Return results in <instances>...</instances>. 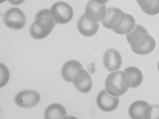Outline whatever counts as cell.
I'll list each match as a JSON object with an SVG mask.
<instances>
[{
    "instance_id": "22",
    "label": "cell",
    "mask_w": 159,
    "mask_h": 119,
    "mask_svg": "<svg viewBox=\"0 0 159 119\" xmlns=\"http://www.w3.org/2000/svg\"><path fill=\"white\" fill-rule=\"evenodd\" d=\"M143 13L150 16H154L159 13V0H155L154 5L148 10L143 11Z\"/></svg>"
},
{
    "instance_id": "24",
    "label": "cell",
    "mask_w": 159,
    "mask_h": 119,
    "mask_svg": "<svg viewBox=\"0 0 159 119\" xmlns=\"http://www.w3.org/2000/svg\"><path fill=\"white\" fill-rule=\"evenodd\" d=\"M94 1H95L96 2H98V3H100V4H103V5H105V4L107 3V2L109 1V0H94Z\"/></svg>"
},
{
    "instance_id": "9",
    "label": "cell",
    "mask_w": 159,
    "mask_h": 119,
    "mask_svg": "<svg viewBox=\"0 0 159 119\" xmlns=\"http://www.w3.org/2000/svg\"><path fill=\"white\" fill-rule=\"evenodd\" d=\"M40 94L34 90H24L18 93L15 97V103L20 108H33L40 101Z\"/></svg>"
},
{
    "instance_id": "5",
    "label": "cell",
    "mask_w": 159,
    "mask_h": 119,
    "mask_svg": "<svg viewBox=\"0 0 159 119\" xmlns=\"http://www.w3.org/2000/svg\"><path fill=\"white\" fill-rule=\"evenodd\" d=\"M3 22L9 28L20 30L25 26L27 19L22 10L13 7L6 12L3 16Z\"/></svg>"
},
{
    "instance_id": "11",
    "label": "cell",
    "mask_w": 159,
    "mask_h": 119,
    "mask_svg": "<svg viewBox=\"0 0 159 119\" xmlns=\"http://www.w3.org/2000/svg\"><path fill=\"white\" fill-rule=\"evenodd\" d=\"M122 56L115 48H110L105 52L103 56V64L106 70L109 72L117 71L122 65Z\"/></svg>"
},
{
    "instance_id": "12",
    "label": "cell",
    "mask_w": 159,
    "mask_h": 119,
    "mask_svg": "<svg viewBox=\"0 0 159 119\" xmlns=\"http://www.w3.org/2000/svg\"><path fill=\"white\" fill-rule=\"evenodd\" d=\"M99 23L94 22L88 19L85 14L81 16L77 22V29L83 36L92 37L98 33L99 30Z\"/></svg>"
},
{
    "instance_id": "18",
    "label": "cell",
    "mask_w": 159,
    "mask_h": 119,
    "mask_svg": "<svg viewBox=\"0 0 159 119\" xmlns=\"http://www.w3.org/2000/svg\"><path fill=\"white\" fill-rule=\"evenodd\" d=\"M148 33V31L144 27H143V26L141 25H139V24H137L136 27H134V30L126 35V41H127L128 43L129 44L131 42V41H133L134 38L138 37L139 35L142 34V33Z\"/></svg>"
},
{
    "instance_id": "19",
    "label": "cell",
    "mask_w": 159,
    "mask_h": 119,
    "mask_svg": "<svg viewBox=\"0 0 159 119\" xmlns=\"http://www.w3.org/2000/svg\"><path fill=\"white\" fill-rule=\"evenodd\" d=\"M10 79V71L3 64L0 65V87L2 88L7 84Z\"/></svg>"
},
{
    "instance_id": "6",
    "label": "cell",
    "mask_w": 159,
    "mask_h": 119,
    "mask_svg": "<svg viewBox=\"0 0 159 119\" xmlns=\"http://www.w3.org/2000/svg\"><path fill=\"white\" fill-rule=\"evenodd\" d=\"M126 13L116 7H110L107 10L106 16L102 20V24L107 29L116 30L121 25L126 18Z\"/></svg>"
},
{
    "instance_id": "16",
    "label": "cell",
    "mask_w": 159,
    "mask_h": 119,
    "mask_svg": "<svg viewBox=\"0 0 159 119\" xmlns=\"http://www.w3.org/2000/svg\"><path fill=\"white\" fill-rule=\"evenodd\" d=\"M129 80L130 88H137L143 82V74L138 68L129 66L124 70Z\"/></svg>"
},
{
    "instance_id": "3",
    "label": "cell",
    "mask_w": 159,
    "mask_h": 119,
    "mask_svg": "<svg viewBox=\"0 0 159 119\" xmlns=\"http://www.w3.org/2000/svg\"><path fill=\"white\" fill-rule=\"evenodd\" d=\"M129 45L131 49L135 54L146 55L154 51L156 47V42L154 37L147 33H142L134 38L133 41H131Z\"/></svg>"
},
{
    "instance_id": "7",
    "label": "cell",
    "mask_w": 159,
    "mask_h": 119,
    "mask_svg": "<svg viewBox=\"0 0 159 119\" xmlns=\"http://www.w3.org/2000/svg\"><path fill=\"white\" fill-rule=\"evenodd\" d=\"M107 7L105 5L96 2L91 0L87 3L85 8V16L94 22H102L107 13Z\"/></svg>"
},
{
    "instance_id": "25",
    "label": "cell",
    "mask_w": 159,
    "mask_h": 119,
    "mask_svg": "<svg viewBox=\"0 0 159 119\" xmlns=\"http://www.w3.org/2000/svg\"><path fill=\"white\" fill-rule=\"evenodd\" d=\"M6 0H0V3H2V2H5Z\"/></svg>"
},
{
    "instance_id": "23",
    "label": "cell",
    "mask_w": 159,
    "mask_h": 119,
    "mask_svg": "<svg viewBox=\"0 0 159 119\" xmlns=\"http://www.w3.org/2000/svg\"><path fill=\"white\" fill-rule=\"evenodd\" d=\"M25 0H8V2L13 6H18L22 4Z\"/></svg>"
},
{
    "instance_id": "21",
    "label": "cell",
    "mask_w": 159,
    "mask_h": 119,
    "mask_svg": "<svg viewBox=\"0 0 159 119\" xmlns=\"http://www.w3.org/2000/svg\"><path fill=\"white\" fill-rule=\"evenodd\" d=\"M137 2L138 5L140 6L142 11L143 12L151 8L154 5L155 0H137Z\"/></svg>"
},
{
    "instance_id": "17",
    "label": "cell",
    "mask_w": 159,
    "mask_h": 119,
    "mask_svg": "<svg viewBox=\"0 0 159 119\" xmlns=\"http://www.w3.org/2000/svg\"><path fill=\"white\" fill-rule=\"evenodd\" d=\"M136 25L137 24H136V20L134 16L132 15L126 13V18H125L123 23L118 28L114 30V32L119 35H126L134 30Z\"/></svg>"
},
{
    "instance_id": "26",
    "label": "cell",
    "mask_w": 159,
    "mask_h": 119,
    "mask_svg": "<svg viewBox=\"0 0 159 119\" xmlns=\"http://www.w3.org/2000/svg\"><path fill=\"white\" fill-rule=\"evenodd\" d=\"M157 69H158V72H159V61H158V63H157Z\"/></svg>"
},
{
    "instance_id": "2",
    "label": "cell",
    "mask_w": 159,
    "mask_h": 119,
    "mask_svg": "<svg viewBox=\"0 0 159 119\" xmlns=\"http://www.w3.org/2000/svg\"><path fill=\"white\" fill-rule=\"evenodd\" d=\"M105 90L115 97H120L126 94L130 87L129 80L124 71L111 72L105 80Z\"/></svg>"
},
{
    "instance_id": "10",
    "label": "cell",
    "mask_w": 159,
    "mask_h": 119,
    "mask_svg": "<svg viewBox=\"0 0 159 119\" xmlns=\"http://www.w3.org/2000/svg\"><path fill=\"white\" fill-rule=\"evenodd\" d=\"M98 107L102 111L111 112L118 108L119 104V97H115L108 94L106 90H102L96 99Z\"/></svg>"
},
{
    "instance_id": "20",
    "label": "cell",
    "mask_w": 159,
    "mask_h": 119,
    "mask_svg": "<svg viewBox=\"0 0 159 119\" xmlns=\"http://www.w3.org/2000/svg\"><path fill=\"white\" fill-rule=\"evenodd\" d=\"M145 118H159V105H149L147 110Z\"/></svg>"
},
{
    "instance_id": "4",
    "label": "cell",
    "mask_w": 159,
    "mask_h": 119,
    "mask_svg": "<svg viewBox=\"0 0 159 119\" xmlns=\"http://www.w3.org/2000/svg\"><path fill=\"white\" fill-rule=\"evenodd\" d=\"M50 10L56 24H68L73 17V8L70 4L65 2H58L53 4Z\"/></svg>"
},
{
    "instance_id": "13",
    "label": "cell",
    "mask_w": 159,
    "mask_h": 119,
    "mask_svg": "<svg viewBox=\"0 0 159 119\" xmlns=\"http://www.w3.org/2000/svg\"><path fill=\"white\" fill-rule=\"evenodd\" d=\"M81 63L76 60H70L66 62L61 69V75L65 81L68 83H73V79L76 73L81 69Z\"/></svg>"
},
{
    "instance_id": "8",
    "label": "cell",
    "mask_w": 159,
    "mask_h": 119,
    "mask_svg": "<svg viewBox=\"0 0 159 119\" xmlns=\"http://www.w3.org/2000/svg\"><path fill=\"white\" fill-rule=\"evenodd\" d=\"M73 83L76 89L82 94H88L92 89V79L87 70L82 68L80 69L73 79Z\"/></svg>"
},
{
    "instance_id": "15",
    "label": "cell",
    "mask_w": 159,
    "mask_h": 119,
    "mask_svg": "<svg viewBox=\"0 0 159 119\" xmlns=\"http://www.w3.org/2000/svg\"><path fill=\"white\" fill-rule=\"evenodd\" d=\"M66 116V111L60 104H50L45 111V118L47 119L64 118Z\"/></svg>"
},
{
    "instance_id": "14",
    "label": "cell",
    "mask_w": 159,
    "mask_h": 119,
    "mask_svg": "<svg viewBox=\"0 0 159 119\" xmlns=\"http://www.w3.org/2000/svg\"><path fill=\"white\" fill-rule=\"evenodd\" d=\"M149 104L143 100H137L134 102L129 108V115L131 118H145L147 110Z\"/></svg>"
},
{
    "instance_id": "1",
    "label": "cell",
    "mask_w": 159,
    "mask_h": 119,
    "mask_svg": "<svg viewBox=\"0 0 159 119\" xmlns=\"http://www.w3.org/2000/svg\"><path fill=\"white\" fill-rule=\"evenodd\" d=\"M56 24L52 16L51 10H42L37 13L35 21L30 26V33L34 39H44L50 34Z\"/></svg>"
}]
</instances>
